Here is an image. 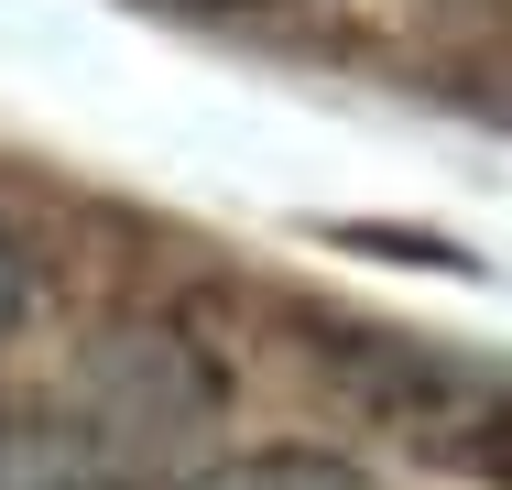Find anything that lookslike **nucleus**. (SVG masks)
I'll return each mask as SVG.
<instances>
[{
  "label": "nucleus",
  "instance_id": "nucleus-5",
  "mask_svg": "<svg viewBox=\"0 0 512 490\" xmlns=\"http://www.w3.org/2000/svg\"><path fill=\"white\" fill-rule=\"evenodd\" d=\"M22 316H33V273H22V251H11V229H0V349H11Z\"/></svg>",
  "mask_w": 512,
  "mask_h": 490
},
{
  "label": "nucleus",
  "instance_id": "nucleus-3",
  "mask_svg": "<svg viewBox=\"0 0 512 490\" xmlns=\"http://www.w3.org/2000/svg\"><path fill=\"white\" fill-rule=\"evenodd\" d=\"M0 490H120L66 403H0Z\"/></svg>",
  "mask_w": 512,
  "mask_h": 490
},
{
  "label": "nucleus",
  "instance_id": "nucleus-1",
  "mask_svg": "<svg viewBox=\"0 0 512 490\" xmlns=\"http://www.w3.org/2000/svg\"><path fill=\"white\" fill-rule=\"evenodd\" d=\"M306 349L327 392L382 436L404 447L414 469H447V480H512V382L469 349H436L414 327H371V316H306Z\"/></svg>",
  "mask_w": 512,
  "mask_h": 490
},
{
  "label": "nucleus",
  "instance_id": "nucleus-2",
  "mask_svg": "<svg viewBox=\"0 0 512 490\" xmlns=\"http://www.w3.org/2000/svg\"><path fill=\"white\" fill-rule=\"evenodd\" d=\"M218 403H229V382H218V360H207L175 316H131V327L88 338L77 392H66L77 436L109 458V480H120V490L153 480V469H197Z\"/></svg>",
  "mask_w": 512,
  "mask_h": 490
},
{
  "label": "nucleus",
  "instance_id": "nucleus-6",
  "mask_svg": "<svg viewBox=\"0 0 512 490\" xmlns=\"http://www.w3.org/2000/svg\"><path fill=\"white\" fill-rule=\"evenodd\" d=\"M229 11H262V0H229Z\"/></svg>",
  "mask_w": 512,
  "mask_h": 490
},
{
  "label": "nucleus",
  "instance_id": "nucleus-4",
  "mask_svg": "<svg viewBox=\"0 0 512 490\" xmlns=\"http://www.w3.org/2000/svg\"><path fill=\"white\" fill-rule=\"evenodd\" d=\"M175 490H382L360 458H327V447H251V458H207Z\"/></svg>",
  "mask_w": 512,
  "mask_h": 490
}]
</instances>
